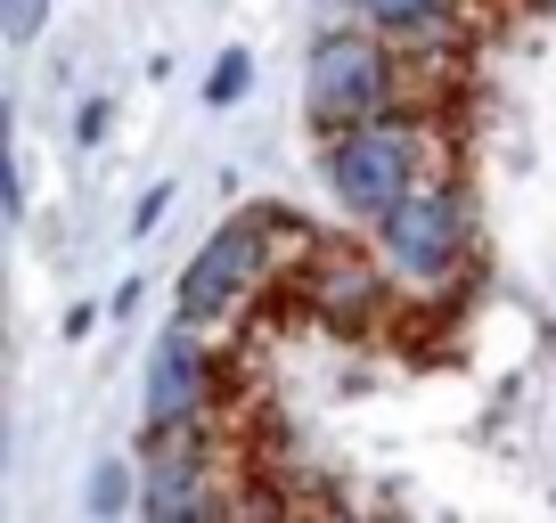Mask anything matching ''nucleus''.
Returning <instances> with one entry per match:
<instances>
[{
  "label": "nucleus",
  "mask_w": 556,
  "mask_h": 523,
  "mask_svg": "<svg viewBox=\"0 0 556 523\" xmlns=\"http://www.w3.org/2000/svg\"><path fill=\"white\" fill-rule=\"evenodd\" d=\"M401 90V58H393V34L377 25H336V34L312 41V66H303V115H312L319 140L352 131V123L384 115Z\"/></svg>",
  "instance_id": "nucleus-1"
},
{
  "label": "nucleus",
  "mask_w": 556,
  "mask_h": 523,
  "mask_svg": "<svg viewBox=\"0 0 556 523\" xmlns=\"http://www.w3.org/2000/svg\"><path fill=\"white\" fill-rule=\"evenodd\" d=\"M377 254L401 286H451L475 254V205L458 180L417 173V189L377 221Z\"/></svg>",
  "instance_id": "nucleus-2"
},
{
  "label": "nucleus",
  "mask_w": 556,
  "mask_h": 523,
  "mask_svg": "<svg viewBox=\"0 0 556 523\" xmlns=\"http://www.w3.org/2000/svg\"><path fill=\"white\" fill-rule=\"evenodd\" d=\"M417 173H426V123L401 115V106H384V115H368V123H352V131L328 140V189L368 229L417 189Z\"/></svg>",
  "instance_id": "nucleus-3"
},
{
  "label": "nucleus",
  "mask_w": 556,
  "mask_h": 523,
  "mask_svg": "<svg viewBox=\"0 0 556 523\" xmlns=\"http://www.w3.org/2000/svg\"><path fill=\"white\" fill-rule=\"evenodd\" d=\"M278 213L262 205V213H229L222 229H213L205 245H197V262L189 270H180V319H189V328H213V319L222 311H238L245 295H254L262 286V270H270V245H278Z\"/></svg>",
  "instance_id": "nucleus-4"
},
{
  "label": "nucleus",
  "mask_w": 556,
  "mask_h": 523,
  "mask_svg": "<svg viewBox=\"0 0 556 523\" xmlns=\"http://www.w3.org/2000/svg\"><path fill=\"white\" fill-rule=\"evenodd\" d=\"M213 384H222V377H213L205 335L180 319V328L148 352V401H139L148 434H189V425H205L213 418Z\"/></svg>",
  "instance_id": "nucleus-5"
},
{
  "label": "nucleus",
  "mask_w": 556,
  "mask_h": 523,
  "mask_svg": "<svg viewBox=\"0 0 556 523\" xmlns=\"http://www.w3.org/2000/svg\"><path fill=\"white\" fill-rule=\"evenodd\" d=\"M213 458H205V425L189 434H148V467H139V515L148 523H197L213 515Z\"/></svg>",
  "instance_id": "nucleus-6"
},
{
  "label": "nucleus",
  "mask_w": 556,
  "mask_h": 523,
  "mask_svg": "<svg viewBox=\"0 0 556 523\" xmlns=\"http://www.w3.org/2000/svg\"><path fill=\"white\" fill-rule=\"evenodd\" d=\"M451 9H458V0H361V17L377 25V34H393V41L442 34V25H451Z\"/></svg>",
  "instance_id": "nucleus-7"
},
{
  "label": "nucleus",
  "mask_w": 556,
  "mask_h": 523,
  "mask_svg": "<svg viewBox=\"0 0 556 523\" xmlns=\"http://www.w3.org/2000/svg\"><path fill=\"white\" fill-rule=\"evenodd\" d=\"M83 507L90 515H123V507H131V467H123V458H99V467H90V490H83Z\"/></svg>",
  "instance_id": "nucleus-8"
},
{
  "label": "nucleus",
  "mask_w": 556,
  "mask_h": 523,
  "mask_svg": "<svg viewBox=\"0 0 556 523\" xmlns=\"http://www.w3.org/2000/svg\"><path fill=\"white\" fill-rule=\"evenodd\" d=\"M245 90H254V58H245V50H222V66H213L205 99H213V106H238Z\"/></svg>",
  "instance_id": "nucleus-9"
},
{
  "label": "nucleus",
  "mask_w": 556,
  "mask_h": 523,
  "mask_svg": "<svg viewBox=\"0 0 556 523\" xmlns=\"http://www.w3.org/2000/svg\"><path fill=\"white\" fill-rule=\"evenodd\" d=\"M41 25H50V0H0V41H17V50H25Z\"/></svg>",
  "instance_id": "nucleus-10"
},
{
  "label": "nucleus",
  "mask_w": 556,
  "mask_h": 523,
  "mask_svg": "<svg viewBox=\"0 0 556 523\" xmlns=\"http://www.w3.org/2000/svg\"><path fill=\"white\" fill-rule=\"evenodd\" d=\"M106 123H115V106H106V99H90L83 115H74V140H83V148H99V140H106Z\"/></svg>",
  "instance_id": "nucleus-11"
},
{
  "label": "nucleus",
  "mask_w": 556,
  "mask_h": 523,
  "mask_svg": "<svg viewBox=\"0 0 556 523\" xmlns=\"http://www.w3.org/2000/svg\"><path fill=\"white\" fill-rule=\"evenodd\" d=\"M164 205H173V189H148V196H139V213H131V229H139V238H148V229L164 221Z\"/></svg>",
  "instance_id": "nucleus-12"
}]
</instances>
